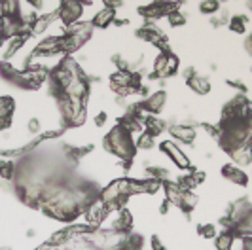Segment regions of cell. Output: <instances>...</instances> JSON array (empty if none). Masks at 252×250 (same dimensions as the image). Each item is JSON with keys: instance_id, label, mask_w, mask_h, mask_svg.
Listing matches in <instances>:
<instances>
[{"instance_id": "obj_1", "label": "cell", "mask_w": 252, "mask_h": 250, "mask_svg": "<svg viewBox=\"0 0 252 250\" xmlns=\"http://www.w3.org/2000/svg\"><path fill=\"white\" fill-rule=\"evenodd\" d=\"M131 135L133 133H129L124 125L116 124V127H112V131H108L102 140L104 150L118 156L120 159H133L137 154V146Z\"/></svg>"}, {"instance_id": "obj_2", "label": "cell", "mask_w": 252, "mask_h": 250, "mask_svg": "<svg viewBox=\"0 0 252 250\" xmlns=\"http://www.w3.org/2000/svg\"><path fill=\"white\" fill-rule=\"evenodd\" d=\"M137 36L142 38V40H146L152 46H156V48L159 50V53H171V51H173L171 46H169V38L159 31V27L156 25V23H148V21H146V23L137 31Z\"/></svg>"}, {"instance_id": "obj_3", "label": "cell", "mask_w": 252, "mask_h": 250, "mask_svg": "<svg viewBox=\"0 0 252 250\" xmlns=\"http://www.w3.org/2000/svg\"><path fill=\"white\" fill-rule=\"evenodd\" d=\"M249 116H252L251 100L247 99L245 95H237V97H233L231 100L226 102V106L222 108L220 120L231 122V120H241V118H249Z\"/></svg>"}, {"instance_id": "obj_4", "label": "cell", "mask_w": 252, "mask_h": 250, "mask_svg": "<svg viewBox=\"0 0 252 250\" xmlns=\"http://www.w3.org/2000/svg\"><path fill=\"white\" fill-rule=\"evenodd\" d=\"M178 8H180L178 2H152L148 6H140L139 13L148 23H154V21H158L161 17H167L169 13H173Z\"/></svg>"}, {"instance_id": "obj_5", "label": "cell", "mask_w": 252, "mask_h": 250, "mask_svg": "<svg viewBox=\"0 0 252 250\" xmlns=\"http://www.w3.org/2000/svg\"><path fill=\"white\" fill-rule=\"evenodd\" d=\"M159 150L163 152L165 156L175 163L178 169H182V171H189V169H193V167H191V161H189V157L184 154V152L180 150V148H178V144H175L173 140H163V142L159 144Z\"/></svg>"}, {"instance_id": "obj_6", "label": "cell", "mask_w": 252, "mask_h": 250, "mask_svg": "<svg viewBox=\"0 0 252 250\" xmlns=\"http://www.w3.org/2000/svg\"><path fill=\"white\" fill-rule=\"evenodd\" d=\"M227 216L233 220V224H241V222H249L252 220V203L249 197H239L233 201L227 207Z\"/></svg>"}, {"instance_id": "obj_7", "label": "cell", "mask_w": 252, "mask_h": 250, "mask_svg": "<svg viewBox=\"0 0 252 250\" xmlns=\"http://www.w3.org/2000/svg\"><path fill=\"white\" fill-rule=\"evenodd\" d=\"M184 80L188 84V88L191 91H195L197 95H209L211 93V82L197 72V68L193 66H188L184 68Z\"/></svg>"}, {"instance_id": "obj_8", "label": "cell", "mask_w": 252, "mask_h": 250, "mask_svg": "<svg viewBox=\"0 0 252 250\" xmlns=\"http://www.w3.org/2000/svg\"><path fill=\"white\" fill-rule=\"evenodd\" d=\"M63 46H64V36H50L46 38V40H42L40 44H38L34 51H32V55L31 57H50V55H57V53H63Z\"/></svg>"}, {"instance_id": "obj_9", "label": "cell", "mask_w": 252, "mask_h": 250, "mask_svg": "<svg viewBox=\"0 0 252 250\" xmlns=\"http://www.w3.org/2000/svg\"><path fill=\"white\" fill-rule=\"evenodd\" d=\"M82 12H84V4L82 2H61L59 4V19L64 23V27H70L80 21L82 17Z\"/></svg>"}, {"instance_id": "obj_10", "label": "cell", "mask_w": 252, "mask_h": 250, "mask_svg": "<svg viewBox=\"0 0 252 250\" xmlns=\"http://www.w3.org/2000/svg\"><path fill=\"white\" fill-rule=\"evenodd\" d=\"M165 102H167V91L159 89V91L152 93L150 97L142 100L140 108H142V112H148L150 116H158L165 108Z\"/></svg>"}, {"instance_id": "obj_11", "label": "cell", "mask_w": 252, "mask_h": 250, "mask_svg": "<svg viewBox=\"0 0 252 250\" xmlns=\"http://www.w3.org/2000/svg\"><path fill=\"white\" fill-rule=\"evenodd\" d=\"M106 216H108V211H106V207L101 199H97L86 211V220H88V225L91 229H99Z\"/></svg>"}, {"instance_id": "obj_12", "label": "cell", "mask_w": 252, "mask_h": 250, "mask_svg": "<svg viewBox=\"0 0 252 250\" xmlns=\"http://www.w3.org/2000/svg\"><path fill=\"white\" fill-rule=\"evenodd\" d=\"M222 176L229 180L231 184H235V186H241V188H247L249 186V175L237 167V165H233V163H227L222 167Z\"/></svg>"}, {"instance_id": "obj_13", "label": "cell", "mask_w": 252, "mask_h": 250, "mask_svg": "<svg viewBox=\"0 0 252 250\" xmlns=\"http://www.w3.org/2000/svg\"><path fill=\"white\" fill-rule=\"evenodd\" d=\"M205 178H207V175H205V171H195V169H189L186 175L178 176L177 184L184 191H193V188L201 186L203 182H205Z\"/></svg>"}, {"instance_id": "obj_14", "label": "cell", "mask_w": 252, "mask_h": 250, "mask_svg": "<svg viewBox=\"0 0 252 250\" xmlns=\"http://www.w3.org/2000/svg\"><path fill=\"white\" fill-rule=\"evenodd\" d=\"M169 129V133L173 135L175 140L178 142H184V144H193V140H195V129L188 124H173L167 127Z\"/></svg>"}, {"instance_id": "obj_15", "label": "cell", "mask_w": 252, "mask_h": 250, "mask_svg": "<svg viewBox=\"0 0 252 250\" xmlns=\"http://www.w3.org/2000/svg\"><path fill=\"white\" fill-rule=\"evenodd\" d=\"M91 150H93V144H86V146H72V144H64L63 146L64 157H66V161L70 163L72 167H76L82 157H86L88 154H91Z\"/></svg>"}, {"instance_id": "obj_16", "label": "cell", "mask_w": 252, "mask_h": 250, "mask_svg": "<svg viewBox=\"0 0 252 250\" xmlns=\"http://www.w3.org/2000/svg\"><path fill=\"white\" fill-rule=\"evenodd\" d=\"M112 231L122 233V235H129V233H133V214L129 213L127 209L120 211V216H118V220H116L114 225H112Z\"/></svg>"}, {"instance_id": "obj_17", "label": "cell", "mask_w": 252, "mask_h": 250, "mask_svg": "<svg viewBox=\"0 0 252 250\" xmlns=\"http://www.w3.org/2000/svg\"><path fill=\"white\" fill-rule=\"evenodd\" d=\"M165 189V199L169 201L173 207H178L180 205V201L184 197V189L178 186L177 182H173V180H169V182H165L161 184Z\"/></svg>"}, {"instance_id": "obj_18", "label": "cell", "mask_w": 252, "mask_h": 250, "mask_svg": "<svg viewBox=\"0 0 252 250\" xmlns=\"http://www.w3.org/2000/svg\"><path fill=\"white\" fill-rule=\"evenodd\" d=\"M165 129H167V124H165V120H159V118H156V116H144V131L146 133H150L152 137H158V135H161Z\"/></svg>"}, {"instance_id": "obj_19", "label": "cell", "mask_w": 252, "mask_h": 250, "mask_svg": "<svg viewBox=\"0 0 252 250\" xmlns=\"http://www.w3.org/2000/svg\"><path fill=\"white\" fill-rule=\"evenodd\" d=\"M114 19H116V12L110 8H104L91 19V25H93V29H106L108 25H112Z\"/></svg>"}, {"instance_id": "obj_20", "label": "cell", "mask_w": 252, "mask_h": 250, "mask_svg": "<svg viewBox=\"0 0 252 250\" xmlns=\"http://www.w3.org/2000/svg\"><path fill=\"white\" fill-rule=\"evenodd\" d=\"M0 76H2L6 82H12L15 86H19V82H21V70L13 68L8 61H0Z\"/></svg>"}, {"instance_id": "obj_21", "label": "cell", "mask_w": 252, "mask_h": 250, "mask_svg": "<svg viewBox=\"0 0 252 250\" xmlns=\"http://www.w3.org/2000/svg\"><path fill=\"white\" fill-rule=\"evenodd\" d=\"M227 29L235 34H245L247 29H249V17L243 15V13H237V15H231L229 17V23H227Z\"/></svg>"}, {"instance_id": "obj_22", "label": "cell", "mask_w": 252, "mask_h": 250, "mask_svg": "<svg viewBox=\"0 0 252 250\" xmlns=\"http://www.w3.org/2000/svg\"><path fill=\"white\" fill-rule=\"evenodd\" d=\"M55 19H59V10H55L53 13H46V15H40L38 17V21L34 23V27H32V36L34 34H42L48 27L55 21Z\"/></svg>"}, {"instance_id": "obj_23", "label": "cell", "mask_w": 252, "mask_h": 250, "mask_svg": "<svg viewBox=\"0 0 252 250\" xmlns=\"http://www.w3.org/2000/svg\"><path fill=\"white\" fill-rule=\"evenodd\" d=\"M29 38H31V36H15V38H12V40H10V44H8V50L4 51V59H6V61H8V59H12L13 55H15L17 51L25 46V42L29 40Z\"/></svg>"}, {"instance_id": "obj_24", "label": "cell", "mask_w": 252, "mask_h": 250, "mask_svg": "<svg viewBox=\"0 0 252 250\" xmlns=\"http://www.w3.org/2000/svg\"><path fill=\"white\" fill-rule=\"evenodd\" d=\"M19 2H15V0H6V2H2V17H21V13H19Z\"/></svg>"}, {"instance_id": "obj_25", "label": "cell", "mask_w": 252, "mask_h": 250, "mask_svg": "<svg viewBox=\"0 0 252 250\" xmlns=\"http://www.w3.org/2000/svg\"><path fill=\"white\" fill-rule=\"evenodd\" d=\"M15 176V163L12 159H2L0 161V178L2 180H13Z\"/></svg>"}, {"instance_id": "obj_26", "label": "cell", "mask_w": 252, "mask_h": 250, "mask_svg": "<svg viewBox=\"0 0 252 250\" xmlns=\"http://www.w3.org/2000/svg\"><path fill=\"white\" fill-rule=\"evenodd\" d=\"M135 146H137V148H142V150H152V148L156 146V137H152L150 133L142 131L139 135V138L135 140Z\"/></svg>"}, {"instance_id": "obj_27", "label": "cell", "mask_w": 252, "mask_h": 250, "mask_svg": "<svg viewBox=\"0 0 252 250\" xmlns=\"http://www.w3.org/2000/svg\"><path fill=\"white\" fill-rule=\"evenodd\" d=\"M233 241H235V239L231 237L227 231H222V233L216 237L215 247H216V250H231L233 249Z\"/></svg>"}, {"instance_id": "obj_28", "label": "cell", "mask_w": 252, "mask_h": 250, "mask_svg": "<svg viewBox=\"0 0 252 250\" xmlns=\"http://www.w3.org/2000/svg\"><path fill=\"white\" fill-rule=\"evenodd\" d=\"M15 102L12 97H0V118H12Z\"/></svg>"}, {"instance_id": "obj_29", "label": "cell", "mask_w": 252, "mask_h": 250, "mask_svg": "<svg viewBox=\"0 0 252 250\" xmlns=\"http://www.w3.org/2000/svg\"><path fill=\"white\" fill-rule=\"evenodd\" d=\"M197 235L203 239H216L218 237V229L215 224H199L197 225Z\"/></svg>"}, {"instance_id": "obj_30", "label": "cell", "mask_w": 252, "mask_h": 250, "mask_svg": "<svg viewBox=\"0 0 252 250\" xmlns=\"http://www.w3.org/2000/svg\"><path fill=\"white\" fill-rule=\"evenodd\" d=\"M220 8H222V4H220V2H216V0H203L201 4H199L201 13H207V15L218 13L220 12Z\"/></svg>"}, {"instance_id": "obj_31", "label": "cell", "mask_w": 252, "mask_h": 250, "mask_svg": "<svg viewBox=\"0 0 252 250\" xmlns=\"http://www.w3.org/2000/svg\"><path fill=\"white\" fill-rule=\"evenodd\" d=\"M167 21H169L173 27H182V25H186L188 17L180 12V10H175L173 13H169V15H167Z\"/></svg>"}, {"instance_id": "obj_32", "label": "cell", "mask_w": 252, "mask_h": 250, "mask_svg": "<svg viewBox=\"0 0 252 250\" xmlns=\"http://www.w3.org/2000/svg\"><path fill=\"white\" fill-rule=\"evenodd\" d=\"M127 245H131L135 250H142L144 249V237L140 235V233H129L126 237Z\"/></svg>"}, {"instance_id": "obj_33", "label": "cell", "mask_w": 252, "mask_h": 250, "mask_svg": "<svg viewBox=\"0 0 252 250\" xmlns=\"http://www.w3.org/2000/svg\"><path fill=\"white\" fill-rule=\"evenodd\" d=\"M201 127L203 131H207L209 137L215 138L216 142H218V138H220V127H218V124H207V122H203Z\"/></svg>"}, {"instance_id": "obj_34", "label": "cell", "mask_w": 252, "mask_h": 250, "mask_svg": "<svg viewBox=\"0 0 252 250\" xmlns=\"http://www.w3.org/2000/svg\"><path fill=\"white\" fill-rule=\"evenodd\" d=\"M226 84L229 86V88H237V89H239L241 95H243V93H245V91L249 89V88H247V84H245L243 80H239V78H227Z\"/></svg>"}, {"instance_id": "obj_35", "label": "cell", "mask_w": 252, "mask_h": 250, "mask_svg": "<svg viewBox=\"0 0 252 250\" xmlns=\"http://www.w3.org/2000/svg\"><path fill=\"white\" fill-rule=\"evenodd\" d=\"M229 12H220L216 17H213V25L215 27H222V25H227L229 23Z\"/></svg>"}, {"instance_id": "obj_36", "label": "cell", "mask_w": 252, "mask_h": 250, "mask_svg": "<svg viewBox=\"0 0 252 250\" xmlns=\"http://www.w3.org/2000/svg\"><path fill=\"white\" fill-rule=\"evenodd\" d=\"M152 250H167L163 245V241L158 237V235H154L152 237Z\"/></svg>"}, {"instance_id": "obj_37", "label": "cell", "mask_w": 252, "mask_h": 250, "mask_svg": "<svg viewBox=\"0 0 252 250\" xmlns=\"http://www.w3.org/2000/svg\"><path fill=\"white\" fill-rule=\"evenodd\" d=\"M106 118H108V114L106 112H99L97 116H95V125H97V127H102V125L106 124Z\"/></svg>"}, {"instance_id": "obj_38", "label": "cell", "mask_w": 252, "mask_h": 250, "mask_svg": "<svg viewBox=\"0 0 252 250\" xmlns=\"http://www.w3.org/2000/svg\"><path fill=\"white\" fill-rule=\"evenodd\" d=\"M29 131H31V133H32V135H36L38 131H40V122H38L36 118H34V120H31V122H29Z\"/></svg>"}, {"instance_id": "obj_39", "label": "cell", "mask_w": 252, "mask_h": 250, "mask_svg": "<svg viewBox=\"0 0 252 250\" xmlns=\"http://www.w3.org/2000/svg\"><path fill=\"white\" fill-rule=\"evenodd\" d=\"M245 50L252 55V32H249V36L245 38Z\"/></svg>"}, {"instance_id": "obj_40", "label": "cell", "mask_w": 252, "mask_h": 250, "mask_svg": "<svg viewBox=\"0 0 252 250\" xmlns=\"http://www.w3.org/2000/svg\"><path fill=\"white\" fill-rule=\"evenodd\" d=\"M241 243H243V250H252V237L241 239Z\"/></svg>"}, {"instance_id": "obj_41", "label": "cell", "mask_w": 252, "mask_h": 250, "mask_svg": "<svg viewBox=\"0 0 252 250\" xmlns=\"http://www.w3.org/2000/svg\"><path fill=\"white\" fill-rule=\"evenodd\" d=\"M169 209H171V203L165 199L163 203L159 205V214H167V213H169Z\"/></svg>"}, {"instance_id": "obj_42", "label": "cell", "mask_w": 252, "mask_h": 250, "mask_svg": "<svg viewBox=\"0 0 252 250\" xmlns=\"http://www.w3.org/2000/svg\"><path fill=\"white\" fill-rule=\"evenodd\" d=\"M29 4H31V6H32V8H42V6H44V2H40V0H29Z\"/></svg>"}, {"instance_id": "obj_43", "label": "cell", "mask_w": 252, "mask_h": 250, "mask_svg": "<svg viewBox=\"0 0 252 250\" xmlns=\"http://www.w3.org/2000/svg\"><path fill=\"white\" fill-rule=\"evenodd\" d=\"M114 25H118V27L129 25V19H114Z\"/></svg>"}, {"instance_id": "obj_44", "label": "cell", "mask_w": 252, "mask_h": 250, "mask_svg": "<svg viewBox=\"0 0 252 250\" xmlns=\"http://www.w3.org/2000/svg\"><path fill=\"white\" fill-rule=\"evenodd\" d=\"M4 40H6V36H4V25H2V19H0V46L4 44Z\"/></svg>"}, {"instance_id": "obj_45", "label": "cell", "mask_w": 252, "mask_h": 250, "mask_svg": "<svg viewBox=\"0 0 252 250\" xmlns=\"http://www.w3.org/2000/svg\"><path fill=\"white\" fill-rule=\"evenodd\" d=\"M247 8H249V10L252 12V2H247Z\"/></svg>"}, {"instance_id": "obj_46", "label": "cell", "mask_w": 252, "mask_h": 250, "mask_svg": "<svg viewBox=\"0 0 252 250\" xmlns=\"http://www.w3.org/2000/svg\"><path fill=\"white\" fill-rule=\"evenodd\" d=\"M0 250H12L10 247H0Z\"/></svg>"}, {"instance_id": "obj_47", "label": "cell", "mask_w": 252, "mask_h": 250, "mask_svg": "<svg viewBox=\"0 0 252 250\" xmlns=\"http://www.w3.org/2000/svg\"><path fill=\"white\" fill-rule=\"evenodd\" d=\"M251 110H252V100H251Z\"/></svg>"}]
</instances>
